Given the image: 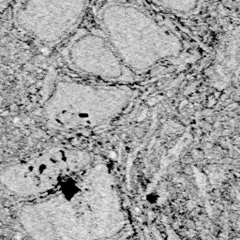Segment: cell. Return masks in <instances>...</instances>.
<instances>
[{
	"label": "cell",
	"instance_id": "6da1fadb",
	"mask_svg": "<svg viewBox=\"0 0 240 240\" xmlns=\"http://www.w3.org/2000/svg\"><path fill=\"white\" fill-rule=\"evenodd\" d=\"M97 21L119 57L158 58L180 47L178 38L164 21L136 0H101Z\"/></svg>",
	"mask_w": 240,
	"mask_h": 240
},
{
	"label": "cell",
	"instance_id": "7a4b0ae2",
	"mask_svg": "<svg viewBox=\"0 0 240 240\" xmlns=\"http://www.w3.org/2000/svg\"><path fill=\"white\" fill-rule=\"evenodd\" d=\"M89 0H24L16 19L19 27L43 44H56L75 31Z\"/></svg>",
	"mask_w": 240,
	"mask_h": 240
},
{
	"label": "cell",
	"instance_id": "3957f363",
	"mask_svg": "<svg viewBox=\"0 0 240 240\" xmlns=\"http://www.w3.org/2000/svg\"><path fill=\"white\" fill-rule=\"evenodd\" d=\"M159 8L181 17H189L200 12L205 0H150Z\"/></svg>",
	"mask_w": 240,
	"mask_h": 240
},
{
	"label": "cell",
	"instance_id": "277c9868",
	"mask_svg": "<svg viewBox=\"0 0 240 240\" xmlns=\"http://www.w3.org/2000/svg\"><path fill=\"white\" fill-rule=\"evenodd\" d=\"M5 1H6V0H0V4H2V3L5 2Z\"/></svg>",
	"mask_w": 240,
	"mask_h": 240
},
{
	"label": "cell",
	"instance_id": "5b68a950",
	"mask_svg": "<svg viewBox=\"0 0 240 240\" xmlns=\"http://www.w3.org/2000/svg\"><path fill=\"white\" fill-rule=\"evenodd\" d=\"M89 1H90V0H89Z\"/></svg>",
	"mask_w": 240,
	"mask_h": 240
}]
</instances>
